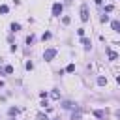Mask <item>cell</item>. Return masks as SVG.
I'll return each instance as SVG.
<instances>
[{
    "label": "cell",
    "mask_w": 120,
    "mask_h": 120,
    "mask_svg": "<svg viewBox=\"0 0 120 120\" xmlns=\"http://www.w3.org/2000/svg\"><path fill=\"white\" fill-rule=\"evenodd\" d=\"M62 9H64V6H62L60 2H54V4H52V15H54V17H60V15H62Z\"/></svg>",
    "instance_id": "1"
},
{
    "label": "cell",
    "mask_w": 120,
    "mask_h": 120,
    "mask_svg": "<svg viewBox=\"0 0 120 120\" xmlns=\"http://www.w3.org/2000/svg\"><path fill=\"white\" fill-rule=\"evenodd\" d=\"M54 56H56V49H47L43 52V60H47V62H51Z\"/></svg>",
    "instance_id": "2"
},
{
    "label": "cell",
    "mask_w": 120,
    "mask_h": 120,
    "mask_svg": "<svg viewBox=\"0 0 120 120\" xmlns=\"http://www.w3.org/2000/svg\"><path fill=\"white\" fill-rule=\"evenodd\" d=\"M81 21H82V22L88 21V6H86V4L81 6Z\"/></svg>",
    "instance_id": "3"
},
{
    "label": "cell",
    "mask_w": 120,
    "mask_h": 120,
    "mask_svg": "<svg viewBox=\"0 0 120 120\" xmlns=\"http://www.w3.org/2000/svg\"><path fill=\"white\" fill-rule=\"evenodd\" d=\"M81 43H82V45H84V49H86V51H88V49H90V45H92V43H90V39H88V38H82V39H81Z\"/></svg>",
    "instance_id": "4"
},
{
    "label": "cell",
    "mask_w": 120,
    "mask_h": 120,
    "mask_svg": "<svg viewBox=\"0 0 120 120\" xmlns=\"http://www.w3.org/2000/svg\"><path fill=\"white\" fill-rule=\"evenodd\" d=\"M111 26H112V30H114V32H120V22H118V21H112V22H111Z\"/></svg>",
    "instance_id": "5"
},
{
    "label": "cell",
    "mask_w": 120,
    "mask_h": 120,
    "mask_svg": "<svg viewBox=\"0 0 120 120\" xmlns=\"http://www.w3.org/2000/svg\"><path fill=\"white\" fill-rule=\"evenodd\" d=\"M21 30V24L19 22H11V32H19Z\"/></svg>",
    "instance_id": "6"
},
{
    "label": "cell",
    "mask_w": 120,
    "mask_h": 120,
    "mask_svg": "<svg viewBox=\"0 0 120 120\" xmlns=\"http://www.w3.org/2000/svg\"><path fill=\"white\" fill-rule=\"evenodd\" d=\"M116 58H118V54H116L114 51H111V49H109V60H116Z\"/></svg>",
    "instance_id": "7"
},
{
    "label": "cell",
    "mask_w": 120,
    "mask_h": 120,
    "mask_svg": "<svg viewBox=\"0 0 120 120\" xmlns=\"http://www.w3.org/2000/svg\"><path fill=\"white\" fill-rule=\"evenodd\" d=\"M64 109H75V105L71 103V101H64V105H62Z\"/></svg>",
    "instance_id": "8"
},
{
    "label": "cell",
    "mask_w": 120,
    "mask_h": 120,
    "mask_svg": "<svg viewBox=\"0 0 120 120\" xmlns=\"http://www.w3.org/2000/svg\"><path fill=\"white\" fill-rule=\"evenodd\" d=\"M66 71H68V73H73V71H75V64H69V66L66 68Z\"/></svg>",
    "instance_id": "9"
},
{
    "label": "cell",
    "mask_w": 120,
    "mask_h": 120,
    "mask_svg": "<svg viewBox=\"0 0 120 120\" xmlns=\"http://www.w3.org/2000/svg\"><path fill=\"white\" fill-rule=\"evenodd\" d=\"M98 84H99V86L107 84V79H105V77H99V79H98Z\"/></svg>",
    "instance_id": "10"
},
{
    "label": "cell",
    "mask_w": 120,
    "mask_h": 120,
    "mask_svg": "<svg viewBox=\"0 0 120 120\" xmlns=\"http://www.w3.org/2000/svg\"><path fill=\"white\" fill-rule=\"evenodd\" d=\"M94 114H96L98 118H103V116H105V111H94Z\"/></svg>",
    "instance_id": "11"
},
{
    "label": "cell",
    "mask_w": 120,
    "mask_h": 120,
    "mask_svg": "<svg viewBox=\"0 0 120 120\" xmlns=\"http://www.w3.org/2000/svg\"><path fill=\"white\" fill-rule=\"evenodd\" d=\"M4 73H13V66H6L4 68Z\"/></svg>",
    "instance_id": "12"
},
{
    "label": "cell",
    "mask_w": 120,
    "mask_h": 120,
    "mask_svg": "<svg viewBox=\"0 0 120 120\" xmlns=\"http://www.w3.org/2000/svg\"><path fill=\"white\" fill-rule=\"evenodd\" d=\"M9 114H11V116H13V114H19V109H17V107H11V109H9Z\"/></svg>",
    "instance_id": "13"
},
{
    "label": "cell",
    "mask_w": 120,
    "mask_h": 120,
    "mask_svg": "<svg viewBox=\"0 0 120 120\" xmlns=\"http://www.w3.org/2000/svg\"><path fill=\"white\" fill-rule=\"evenodd\" d=\"M8 11H9L8 6H0V13H8Z\"/></svg>",
    "instance_id": "14"
},
{
    "label": "cell",
    "mask_w": 120,
    "mask_h": 120,
    "mask_svg": "<svg viewBox=\"0 0 120 120\" xmlns=\"http://www.w3.org/2000/svg\"><path fill=\"white\" fill-rule=\"evenodd\" d=\"M112 9H114V6H112V4H109V6H107V8H105V11H107V13H111V11H112Z\"/></svg>",
    "instance_id": "15"
},
{
    "label": "cell",
    "mask_w": 120,
    "mask_h": 120,
    "mask_svg": "<svg viewBox=\"0 0 120 120\" xmlns=\"http://www.w3.org/2000/svg\"><path fill=\"white\" fill-rule=\"evenodd\" d=\"M109 21V15H101V22H107Z\"/></svg>",
    "instance_id": "16"
},
{
    "label": "cell",
    "mask_w": 120,
    "mask_h": 120,
    "mask_svg": "<svg viewBox=\"0 0 120 120\" xmlns=\"http://www.w3.org/2000/svg\"><path fill=\"white\" fill-rule=\"evenodd\" d=\"M77 34H79V36L82 38V36H84V28H79V30H77Z\"/></svg>",
    "instance_id": "17"
},
{
    "label": "cell",
    "mask_w": 120,
    "mask_h": 120,
    "mask_svg": "<svg viewBox=\"0 0 120 120\" xmlns=\"http://www.w3.org/2000/svg\"><path fill=\"white\" fill-rule=\"evenodd\" d=\"M49 38H51V32H45V34H43V41H45V39H49Z\"/></svg>",
    "instance_id": "18"
},
{
    "label": "cell",
    "mask_w": 120,
    "mask_h": 120,
    "mask_svg": "<svg viewBox=\"0 0 120 120\" xmlns=\"http://www.w3.org/2000/svg\"><path fill=\"white\" fill-rule=\"evenodd\" d=\"M32 41H34V36H28V38H26V43H28V45H30V43H32Z\"/></svg>",
    "instance_id": "19"
},
{
    "label": "cell",
    "mask_w": 120,
    "mask_h": 120,
    "mask_svg": "<svg viewBox=\"0 0 120 120\" xmlns=\"http://www.w3.org/2000/svg\"><path fill=\"white\" fill-rule=\"evenodd\" d=\"M51 96H52V98H54V99H58V98H60V94H58V92H56V90H54V92H52V94H51Z\"/></svg>",
    "instance_id": "20"
},
{
    "label": "cell",
    "mask_w": 120,
    "mask_h": 120,
    "mask_svg": "<svg viewBox=\"0 0 120 120\" xmlns=\"http://www.w3.org/2000/svg\"><path fill=\"white\" fill-rule=\"evenodd\" d=\"M81 118V112H73V120H79Z\"/></svg>",
    "instance_id": "21"
}]
</instances>
